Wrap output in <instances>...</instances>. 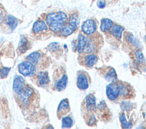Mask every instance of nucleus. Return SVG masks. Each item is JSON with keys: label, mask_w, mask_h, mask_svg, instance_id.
Segmentation results:
<instances>
[{"label": "nucleus", "mask_w": 146, "mask_h": 129, "mask_svg": "<svg viewBox=\"0 0 146 129\" xmlns=\"http://www.w3.org/2000/svg\"><path fill=\"white\" fill-rule=\"evenodd\" d=\"M45 20L50 31L54 33H59L67 22L68 17L63 11L51 12L46 15Z\"/></svg>", "instance_id": "1"}, {"label": "nucleus", "mask_w": 146, "mask_h": 129, "mask_svg": "<svg viewBox=\"0 0 146 129\" xmlns=\"http://www.w3.org/2000/svg\"><path fill=\"white\" fill-rule=\"evenodd\" d=\"M120 83L112 82L106 87V94L108 98L111 101H115L120 95Z\"/></svg>", "instance_id": "2"}, {"label": "nucleus", "mask_w": 146, "mask_h": 129, "mask_svg": "<svg viewBox=\"0 0 146 129\" xmlns=\"http://www.w3.org/2000/svg\"><path fill=\"white\" fill-rule=\"evenodd\" d=\"M18 70L23 76H31L35 72V66L29 61H23L19 64Z\"/></svg>", "instance_id": "3"}, {"label": "nucleus", "mask_w": 146, "mask_h": 129, "mask_svg": "<svg viewBox=\"0 0 146 129\" xmlns=\"http://www.w3.org/2000/svg\"><path fill=\"white\" fill-rule=\"evenodd\" d=\"M96 23L92 19H87L83 23L81 26V30L83 33L88 36L92 35L96 32Z\"/></svg>", "instance_id": "4"}, {"label": "nucleus", "mask_w": 146, "mask_h": 129, "mask_svg": "<svg viewBox=\"0 0 146 129\" xmlns=\"http://www.w3.org/2000/svg\"><path fill=\"white\" fill-rule=\"evenodd\" d=\"M26 86L24 79L22 76H17L14 78L13 81V89L17 94L20 95L24 91Z\"/></svg>", "instance_id": "5"}, {"label": "nucleus", "mask_w": 146, "mask_h": 129, "mask_svg": "<svg viewBox=\"0 0 146 129\" xmlns=\"http://www.w3.org/2000/svg\"><path fill=\"white\" fill-rule=\"evenodd\" d=\"M76 85L81 90H86L89 86V81L85 72H79L77 76Z\"/></svg>", "instance_id": "6"}, {"label": "nucleus", "mask_w": 146, "mask_h": 129, "mask_svg": "<svg viewBox=\"0 0 146 129\" xmlns=\"http://www.w3.org/2000/svg\"><path fill=\"white\" fill-rule=\"evenodd\" d=\"M70 111V105L69 102L67 99H62L60 103L59 104L58 110H57V114L59 117L63 116L66 115Z\"/></svg>", "instance_id": "7"}, {"label": "nucleus", "mask_w": 146, "mask_h": 129, "mask_svg": "<svg viewBox=\"0 0 146 129\" xmlns=\"http://www.w3.org/2000/svg\"><path fill=\"white\" fill-rule=\"evenodd\" d=\"M48 25L46 22L43 20H38L34 22L33 26V32L35 34H39L42 31L48 30Z\"/></svg>", "instance_id": "8"}, {"label": "nucleus", "mask_w": 146, "mask_h": 129, "mask_svg": "<svg viewBox=\"0 0 146 129\" xmlns=\"http://www.w3.org/2000/svg\"><path fill=\"white\" fill-rule=\"evenodd\" d=\"M68 82V78L67 74L64 73H60V77L58 79H56L55 82V86L56 89L59 91L64 90Z\"/></svg>", "instance_id": "9"}, {"label": "nucleus", "mask_w": 146, "mask_h": 129, "mask_svg": "<svg viewBox=\"0 0 146 129\" xmlns=\"http://www.w3.org/2000/svg\"><path fill=\"white\" fill-rule=\"evenodd\" d=\"M5 22L11 31L14 30L19 23L18 19L11 15H7L5 16Z\"/></svg>", "instance_id": "10"}, {"label": "nucleus", "mask_w": 146, "mask_h": 129, "mask_svg": "<svg viewBox=\"0 0 146 129\" xmlns=\"http://www.w3.org/2000/svg\"><path fill=\"white\" fill-rule=\"evenodd\" d=\"M33 94V90L31 88L26 86L23 93L19 95L21 100L22 103L25 104H27L30 101V98Z\"/></svg>", "instance_id": "11"}, {"label": "nucleus", "mask_w": 146, "mask_h": 129, "mask_svg": "<svg viewBox=\"0 0 146 129\" xmlns=\"http://www.w3.org/2000/svg\"><path fill=\"white\" fill-rule=\"evenodd\" d=\"M87 41V38L84 34H80L78 36L77 42V49L78 52L79 53H82L83 52L84 48L86 46Z\"/></svg>", "instance_id": "12"}, {"label": "nucleus", "mask_w": 146, "mask_h": 129, "mask_svg": "<svg viewBox=\"0 0 146 129\" xmlns=\"http://www.w3.org/2000/svg\"><path fill=\"white\" fill-rule=\"evenodd\" d=\"M77 29L68 23H66L61 28L59 34L62 36H68L74 33Z\"/></svg>", "instance_id": "13"}, {"label": "nucleus", "mask_w": 146, "mask_h": 129, "mask_svg": "<svg viewBox=\"0 0 146 129\" xmlns=\"http://www.w3.org/2000/svg\"><path fill=\"white\" fill-rule=\"evenodd\" d=\"M29 43L28 39L24 35H22L20 38V40L18 44V50L19 51L23 53H25L29 48Z\"/></svg>", "instance_id": "14"}, {"label": "nucleus", "mask_w": 146, "mask_h": 129, "mask_svg": "<svg viewBox=\"0 0 146 129\" xmlns=\"http://www.w3.org/2000/svg\"><path fill=\"white\" fill-rule=\"evenodd\" d=\"M98 61V57L95 55L90 54L84 57L83 63L85 66L88 68H91L94 66Z\"/></svg>", "instance_id": "15"}, {"label": "nucleus", "mask_w": 146, "mask_h": 129, "mask_svg": "<svg viewBox=\"0 0 146 129\" xmlns=\"http://www.w3.org/2000/svg\"><path fill=\"white\" fill-rule=\"evenodd\" d=\"M124 28L119 25H113L110 30V34L116 39H120L121 38Z\"/></svg>", "instance_id": "16"}, {"label": "nucleus", "mask_w": 146, "mask_h": 129, "mask_svg": "<svg viewBox=\"0 0 146 129\" xmlns=\"http://www.w3.org/2000/svg\"><path fill=\"white\" fill-rule=\"evenodd\" d=\"M38 82L40 86H45L47 85L50 81L48 73L45 72H40L37 75Z\"/></svg>", "instance_id": "17"}, {"label": "nucleus", "mask_w": 146, "mask_h": 129, "mask_svg": "<svg viewBox=\"0 0 146 129\" xmlns=\"http://www.w3.org/2000/svg\"><path fill=\"white\" fill-rule=\"evenodd\" d=\"M96 106V101L93 95L90 94L86 98V107L89 111L94 110Z\"/></svg>", "instance_id": "18"}, {"label": "nucleus", "mask_w": 146, "mask_h": 129, "mask_svg": "<svg viewBox=\"0 0 146 129\" xmlns=\"http://www.w3.org/2000/svg\"><path fill=\"white\" fill-rule=\"evenodd\" d=\"M68 23L71 26L75 27L76 29L79 26L80 23V18L79 15L77 13L71 14L68 18Z\"/></svg>", "instance_id": "19"}, {"label": "nucleus", "mask_w": 146, "mask_h": 129, "mask_svg": "<svg viewBox=\"0 0 146 129\" xmlns=\"http://www.w3.org/2000/svg\"><path fill=\"white\" fill-rule=\"evenodd\" d=\"M41 54L38 52H34L30 54L27 57V61L31 63L35 66L38 65L39 62L41 60Z\"/></svg>", "instance_id": "20"}, {"label": "nucleus", "mask_w": 146, "mask_h": 129, "mask_svg": "<svg viewBox=\"0 0 146 129\" xmlns=\"http://www.w3.org/2000/svg\"><path fill=\"white\" fill-rule=\"evenodd\" d=\"M113 25V22L111 19L108 18H104L101 21L100 30L102 32H106L110 31Z\"/></svg>", "instance_id": "21"}, {"label": "nucleus", "mask_w": 146, "mask_h": 129, "mask_svg": "<svg viewBox=\"0 0 146 129\" xmlns=\"http://www.w3.org/2000/svg\"><path fill=\"white\" fill-rule=\"evenodd\" d=\"M96 44L95 40L93 39H87V41L86 44V46L84 48L83 52L86 53H90L94 52V51L96 49Z\"/></svg>", "instance_id": "22"}, {"label": "nucleus", "mask_w": 146, "mask_h": 129, "mask_svg": "<svg viewBox=\"0 0 146 129\" xmlns=\"http://www.w3.org/2000/svg\"><path fill=\"white\" fill-rule=\"evenodd\" d=\"M73 124L72 119L69 116H65L62 118V127L63 128H69L71 127Z\"/></svg>", "instance_id": "23"}, {"label": "nucleus", "mask_w": 146, "mask_h": 129, "mask_svg": "<svg viewBox=\"0 0 146 129\" xmlns=\"http://www.w3.org/2000/svg\"><path fill=\"white\" fill-rule=\"evenodd\" d=\"M120 122H121V123L123 126V127L125 128H131L132 126V124L131 122H128L126 118H125V115L124 114H121L120 115Z\"/></svg>", "instance_id": "24"}, {"label": "nucleus", "mask_w": 146, "mask_h": 129, "mask_svg": "<svg viewBox=\"0 0 146 129\" xmlns=\"http://www.w3.org/2000/svg\"><path fill=\"white\" fill-rule=\"evenodd\" d=\"M135 56L136 57V59L137 60V61L139 62H140V63H143L144 60V55L142 53V52L140 50H137L135 52Z\"/></svg>", "instance_id": "25"}, {"label": "nucleus", "mask_w": 146, "mask_h": 129, "mask_svg": "<svg viewBox=\"0 0 146 129\" xmlns=\"http://www.w3.org/2000/svg\"><path fill=\"white\" fill-rule=\"evenodd\" d=\"M48 49L50 51H55L59 49V44L58 43L54 42L48 45Z\"/></svg>", "instance_id": "26"}, {"label": "nucleus", "mask_w": 146, "mask_h": 129, "mask_svg": "<svg viewBox=\"0 0 146 129\" xmlns=\"http://www.w3.org/2000/svg\"><path fill=\"white\" fill-rule=\"evenodd\" d=\"M106 76L108 79H116V74L115 70L113 68H110Z\"/></svg>", "instance_id": "27"}, {"label": "nucleus", "mask_w": 146, "mask_h": 129, "mask_svg": "<svg viewBox=\"0 0 146 129\" xmlns=\"http://www.w3.org/2000/svg\"><path fill=\"white\" fill-rule=\"evenodd\" d=\"M127 39L128 41H129L131 43L134 44V45H137V40L134 38V36L132 35L129 34L128 35H127Z\"/></svg>", "instance_id": "28"}, {"label": "nucleus", "mask_w": 146, "mask_h": 129, "mask_svg": "<svg viewBox=\"0 0 146 129\" xmlns=\"http://www.w3.org/2000/svg\"><path fill=\"white\" fill-rule=\"evenodd\" d=\"M10 70V68H4L0 69V78H4L7 76Z\"/></svg>", "instance_id": "29"}, {"label": "nucleus", "mask_w": 146, "mask_h": 129, "mask_svg": "<svg viewBox=\"0 0 146 129\" xmlns=\"http://www.w3.org/2000/svg\"><path fill=\"white\" fill-rule=\"evenodd\" d=\"M96 5L99 9H103L106 6V0H98Z\"/></svg>", "instance_id": "30"}, {"label": "nucleus", "mask_w": 146, "mask_h": 129, "mask_svg": "<svg viewBox=\"0 0 146 129\" xmlns=\"http://www.w3.org/2000/svg\"><path fill=\"white\" fill-rule=\"evenodd\" d=\"M5 15L4 13V11L2 8L0 7V24L5 20Z\"/></svg>", "instance_id": "31"}, {"label": "nucleus", "mask_w": 146, "mask_h": 129, "mask_svg": "<svg viewBox=\"0 0 146 129\" xmlns=\"http://www.w3.org/2000/svg\"><path fill=\"white\" fill-rule=\"evenodd\" d=\"M95 122V118L94 115H92L91 118L89 120V123H88V124L89 125H92L94 124V123Z\"/></svg>", "instance_id": "32"}, {"label": "nucleus", "mask_w": 146, "mask_h": 129, "mask_svg": "<svg viewBox=\"0 0 146 129\" xmlns=\"http://www.w3.org/2000/svg\"><path fill=\"white\" fill-rule=\"evenodd\" d=\"M145 43H146V36H145Z\"/></svg>", "instance_id": "33"}]
</instances>
